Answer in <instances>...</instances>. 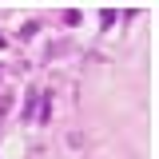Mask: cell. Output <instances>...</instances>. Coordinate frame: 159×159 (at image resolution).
<instances>
[{
    "label": "cell",
    "instance_id": "7a4b0ae2",
    "mask_svg": "<svg viewBox=\"0 0 159 159\" xmlns=\"http://www.w3.org/2000/svg\"><path fill=\"white\" fill-rule=\"evenodd\" d=\"M0 76H4V72H0Z\"/></svg>",
    "mask_w": 159,
    "mask_h": 159
},
{
    "label": "cell",
    "instance_id": "6da1fadb",
    "mask_svg": "<svg viewBox=\"0 0 159 159\" xmlns=\"http://www.w3.org/2000/svg\"><path fill=\"white\" fill-rule=\"evenodd\" d=\"M0 48H4V36H0Z\"/></svg>",
    "mask_w": 159,
    "mask_h": 159
}]
</instances>
